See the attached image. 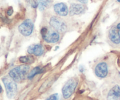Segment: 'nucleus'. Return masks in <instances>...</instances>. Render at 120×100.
Masks as SVG:
<instances>
[{"instance_id": "1a4fd4ad", "label": "nucleus", "mask_w": 120, "mask_h": 100, "mask_svg": "<svg viewBox=\"0 0 120 100\" xmlns=\"http://www.w3.org/2000/svg\"><path fill=\"white\" fill-rule=\"evenodd\" d=\"M54 10L57 15L60 16H65L69 13L68 6L64 3H57L54 5Z\"/></svg>"}, {"instance_id": "9b49d317", "label": "nucleus", "mask_w": 120, "mask_h": 100, "mask_svg": "<svg viewBox=\"0 0 120 100\" xmlns=\"http://www.w3.org/2000/svg\"><path fill=\"white\" fill-rule=\"evenodd\" d=\"M84 6L79 4H71L69 9V14L70 16L75 15H79L84 12Z\"/></svg>"}, {"instance_id": "9d476101", "label": "nucleus", "mask_w": 120, "mask_h": 100, "mask_svg": "<svg viewBox=\"0 0 120 100\" xmlns=\"http://www.w3.org/2000/svg\"><path fill=\"white\" fill-rule=\"evenodd\" d=\"M109 38L115 44L120 43V32L117 27H113L109 31Z\"/></svg>"}, {"instance_id": "a211bd4d", "label": "nucleus", "mask_w": 120, "mask_h": 100, "mask_svg": "<svg viewBox=\"0 0 120 100\" xmlns=\"http://www.w3.org/2000/svg\"><path fill=\"white\" fill-rule=\"evenodd\" d=\"M7 14L8 16H11L13 14V9L12 7H9L7 11Z\"/></svg>"}, {"instance_id": "20e7f679", "label": "nucleus", "mask_w": 120, "mask_h": 100, "mask_svg": "<svg viewBox=\"0 0 120 100\" xmlns=\"http://www.w3.org/2000/svg\"><path fill=\"white\" fill-rule=\"evenodd\" d=\"M77 85V80L71 78L66 82L62 89V94L65 99H68L73 94Z\"/></svg>"}, {"instance_id": "7ed1b4c3", "label": "nucleus", "mask_w": 120, "mask_h": 100, "mask_svg": "<svg viewBox=\"0 0 120 100\" xmlns=\"http://www.w3.org/2000/svg\"><path fill=\"white\" fill-rule=\"evenodd\" d=\"M2 81L5 87L7 97L9 98H14L17 92V85L15 81L10 77H4Z\"/></svg>"}, {"instance_id": "f3484780", "label": "nucleus", "mask_w": 120, "mask_h": 100, "mask_svg": "<svg viewBox=\"0 0 120 100\" xmlns=\"http://www.w3.org/2000/svg\"><path fill=\"white\" fill-rule=\"evenodd\" d=\"M46 100H59L58 94H54L50 96Z\"/></svg>"}, {"instance_id": "412c9836", "label": "nucleus", "mask_w": 120, "mask_h": 100, "mask_svg": "<svg viewBox=\"0 0 120 100\" xmlns=\"http://www.w3.org/2000/svg\"><path fill=\"white\" fill-rule=\"evenodd\" d=\"M117 1H118V2H120V0H117Z\"/></svg>"}, {"instance_id": "dca6fc26", "label": "nucleus", "mask_w": 120, "mask_h": 100, "mask_svg": "<svg viewBox=\"0 0 120 100\" xmlns=\"http://www.w3.org/2000/svg\"><path fill=\"white\" fill-rule=\"evenodd\" d=\"M32 8H36L39 6V2L38 0H26Z\"/></svg>"}, {"instance_id": "ddd939ff", "label": "nucleus", "mask_w": 120, "mask_h": 100, "mask_svg": "<svg viewBox=\"0 0 120 100\" xmlns=\"http://www.w3.org/2000/svg\"><path fill=\"white\" fill-rule=\"evenodd\" d=\"M19 61L21 63H23L24 64H31L34 63V57L30 56H22L19 58Z\"/></svg>"}, {"instance_id": "4468645a", "label": "nucleus", "mask_w": 120, "mask_h": 100, "mask_svg": "<svg viewBox=\"0 0 120 100\" xmlns=\"http://www.w3.org/2000/svg\"><path fill=\"white\" fill-rule=\"evenodd\" d=\"M52 0H39V8L41 11H43L48 7L49 2Z\"/></svg>"}, {"instance_id": "aec40b11", "label": "nucleus", "mask_w": 120, "mask_h": 100, "mask_svg": "<svg viewBox=\"0 0 120 100\" xmlns=\"http://www.w3.org/2000/svg\"><path fill=\"white\" fill-rule=\"evenodd\" d=\"M116 27H117V29H118V30H119V31H120V23H118V24L117 25V26H116Z\"/></svg>"}, {"instance_id": "f257e3e1", "label": "nucleus", "mask_w": 120, "mask_h": 100, "mask_svg": "<svg viewBox=\"0 0 120 100\" xmlns=\"http://www.w3.org/2000/svg\"><path fill=\"white\" fill-rule=\"evenodd\" d=\"M29 69L30 67L28 65L18 66L9 71V76L15 82H20L25 78Z\"/></svg>"}, {"instance_id": "39448f33", "label": "nucleus", "mask_w": 120, "mask_h": 100, "mask_svg": "<svg viewBox=\"0 0 120 100\" xmlns=\"http://www.w3.org/2000/svg\"><path fill=\"white\" fill-rule=\"evenodd\" d=\"M19 32L24 36L30 35L34 30V23L29 19L23 21L18 27Z\"/></svg>"}, {"instance_id": "6e6552de", "label": "nucleus", "mask_w": 120, "mask_h": 100, "mask_svg": "<svg viewBox=\"0 0 120 100\" xmlns=\"http://www.w3.org/2000/svg\"><path fill=\"white\" fill-rule=\"evenodd\" d=\"M28 52L30 55L40 56L43 55L44 52V49H43V47L40 44H32L29 46L28 48Z\"/></svg>"}, {"instance_id": "2eb2a0df", "label": "nucleus", "mask_w": 120, "mask_h": 100, "mask_svg": "<svg viewBox=\"0 0 120 100\" xmlns=\"http://www.w3.org/2000/svg\"><path fill=\"white\" fill-rule=\"evenodd\" d=\"M42 72V70L40 69L39 67H36L34 68L31 71H30V73L28 75V78L29 79H32L33 77H35V75H36L37 74H39Z\"/></svg>"}, {"instance_id": "f03ea898", "label": "nucleus", "mask_w": 120, "mask_h": 100, "mask_svg": "<svg viewBox=\"0 0 120 100\" xmlns=\"http://www.w3.org/2000/svg\"><path fill=\"white\" fill-rule=\"evenodd\" d=\"M42 38L48 43H55L59 41L60 38L59 34L55 29H49L44 27L41 30Z\"/></svg>"}, {"instance_id": "423d86ee", "label": "nucleus", "mask_w": 120, "mask_h": 100, "mask_svg": "<svg viewBox=\"0 0 120 100\" xmlns=\"http://www.w3.org/2000/svg\"><path fill=\"white\" fill-rule=\"evenodd\" d=\"M49 23L54 29L59 32H64L67 29V26L65 22L57 16H52L50 18Z\"/></svg>"}, {"instance_id": "0eeeda50", "label": "nucleus", "mask_w": 120, "mask_h": 100, "mask_svg": "<svg viewBox=\"0 0 120 100\" xmlns=\"http://www.w3.org/2000/svg\"><path fill=\"white\" fill-rule=\"evenodd\" d=\"M95 73L97 77L100 78L106 77L108 74L107 64L104 62L98 63L95 68Z\"/></svg>"}, {"instance_id": "6ab92c4d", "label": "nucleus", "mask_w": 120, "mask_h": 100, "mask_svg": "<svg viewBox=\"0 0 120 100\" xmlns=\"http://www.w3.org/2000/svg\"><path fill=\"white\" fill-rule=\"evenodd\" d=\"M77 1H79V2H82L83 4H86L88 0H77Z\"/></svg>"}, {"instance_id": "f8f14e48", "label": "nucleus", "mask_w": 120, "mask_h": 100, "mask_svg": "<svg viewBox=\"0 0 120 100\" xmlns=\"http://www.w3.org/2000/svg\"><path fill=\"white\" fill-rule=\"evenodd\" d=\"M107 100H120V87L116 85L109 91Z\"/></svg>"}]
</instances>
